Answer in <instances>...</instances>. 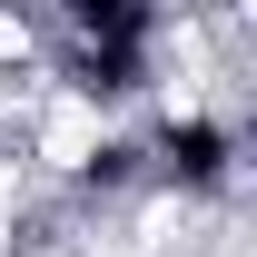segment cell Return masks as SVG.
I'll list each match as a JSON object with an SVG mask.
<instances>
[{
    "instance_id": "1",
    "label": "cell",
    "mask_w": 257,
    "mask_h": 257,
    "mask_svg": "<svg viewBox=\"0 0 257 257\" xmlns=\"http://www.w3.org/2000/svg\"><path fill=\"white\" fill-rule=\"evenodd\" d=\"M159 159H168L178 188H218V178H227V128H218V119H178V128L159 139Z\"/></svg>"
}]
</instances>
